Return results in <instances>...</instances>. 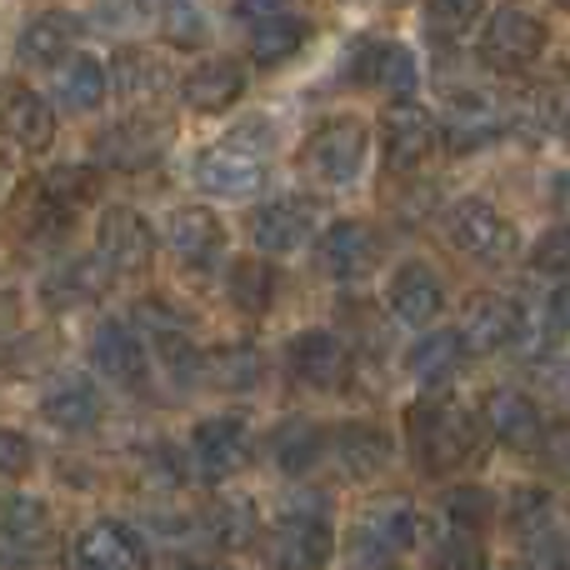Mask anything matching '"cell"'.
I'll list each match as a JSON object with an SVG mask.
<instances>
[{
  "instance_id": "obj_1",
  "label": "cell",
  "mask_w": 570,
  "mask_h": 570,
  "mask_svg": "<svg viewBox=\"0 0 570 570\" xmlns=\"http://www.w3.org/2000/svg\"><path fill=\"white\" fill-rule=\"evenodd\" d=\"M475 435H481V421L455 401H425L411 411V451L431 475L471 461Z\"/></svg>"
},
{
  "instance_id": "obj_2",
  "label": "cell",
  "mask_w": 570,
  "mask_h": 570,
  "mask_svg": "<svg viewBox=\"0 0 570 570\" xmlns=\"http://www.w3.org/2000/svg\"><path fill=\"white\" fill-rule=\"evenodd\" d=\"M365 156H371V130L361 126L355 116H335L325 120L321 130H311L301 150V166L311 170L321 186H351L361 176Z\"/></svg>"
},
{
  "instance_id": "obj_3",
  "label": "cell",
  "mask_w": 570,
  "mask_h": 570,
  "mask_svg": "<svg viewBox=\"0 0 570 570\" xmlns=\"http://www.w3.org/2000/svg\"><path fill=\"white\" fill-rule=\"evenodd\" d=\"M445 230H451V240L465 256L485 261V266H501V261L515 256V230L491 200H475V196L455 200V206L445 210Z\"/></svg>"
},
{
  "instance_id": "obj_4",
  "label": "cell",
  "mask_w": 570,
  "mask_h": 570,
  "mask_svg": "<svg viewBox=\"0 0 570 570\" xmlns=\"http://www.w3.org/2000/svg\"><path fill=\"white\" fill-rule=\"evenodd\" d=\"M415 531H421L415 505L405 501V495H381V501H371L361 511V521H355V551H361L371 566H385L401 551H411Z\"/></svg>"
},
{
  "instance_id": "obj_5",
  "label": "cell",
  "mask_w": 570,
  "mask_h": 570,
  "mask_svg": "<svg viewBox=\"0 0 570 570\" xmlns=\"http://www.w3.org/2000/svg\"><path fill=\"white\" fill-rule=\"evenodd\" d=\"M335 556V531L321 511H291L271 531L266 561L276 570H321Z\"/></svg>"
},
{
  "instance_id": "obj_6",
  "label": "cell",
  "mask_w": 570,
  "mask_h": 570,
  "mask_svg": "<svg viewBox=\"0 0 570 570\" xmlns=\"http://www.w3.org/2000/svg\"><path fill=\"white\" fill-rule=\"evenodd\" d=\"M541 50H546V26L535 16H525V10H495L485 20L481 56L491 70H525Z\"/></svg>"
},
{
  "instance_id": "obj_7",
  "label": "cell",
  "mask_w": 570,
  "mask_h": 570,
  "mask_svg": "<svg viewBox=\"0 0 570 570\" xmlns=\"http://www.w3.org/2000/svg\"><path fill=\"white\" fill-rule=\"evenodd\" d=\"M96 256L106 271H146L150 256H156V230L146 226L140 210L116 206L96 226Z\"/></svg>"
},
{
  "instance_id": "obj_8",
  "label": "cell",
  "mask_w": 570,
  "mask_h": 570,
  "mask_svg": "<svg viewBox=\"0 0 570 570\" xmlns=\"http://www.w3.org/2000/svg\"><path fill=\"white\" fill-rule=\"evenodd\" d=\"M250 461V431L236 415H216V421H200L190 435V465L200 471V481H226L240 465Z\"/></svg>"
},
{
  "instance_id": "obj_9",
  "label": "cell",
  "mask_w": 570,
  "mask_h": 570,
  "mask_svg": "<svg viewBox=\"0 0 570 570\" xmlns=\"http://www.w3.org/2000/svg\"><path fill=\"white\" fill-rule=\"evenodd\" d=\"M196 186L216 200H250L266 186V160L250 156L246 146H216L196 160Z\"/></svg>"
},
{
  "instance_id": "obj_10",
  "label": "cell",
  "mask_w": 570,
  "mask_h": 570,
  "mask_svg": "<svg viewBox=\"0 0 570 570\" xmlns=\"http://www.w3.org/2000/svg\"><path fill=\"white\" fill-rule=\"evenodd\" d=\"M381 146L391 156L395 170H411L441 146V120L425 106H411V100H395L381 116Z\"/></svg>"
},
{
  "instance_id": "obj_11",
  "label": "cell",
  "mask_w": 570,
  "mask_h": 570,
  "mask_svg": "<svg viewBox=\"0 0 570 570\" xmlns=\"http://www.w3.org/2000/svg\"><path fill=\"white\" fill-rule=\"evenodd\" d=\"M150 551L126 521H90L76 535V570H146Z\"/></svg>"
},
{
  "instance_id": "obj_12",
  "label": "cell",
  "mask_w": 570,
  "mask_h": 570,
  "mask_svg": "<svg viewBox=\"0 0 570 570\" xmlns=\"http://www.w3.org/2000/svg\"><path fill=\"white\" fill-rule=\"evenodd\" d=\"M375 261H381V236H375L365 220H335L321 236V246H315V266L335 281L371 276Z\"/></svg>"
},
{
  "instance_id": "obj_13",
  "label": "cell",
  "mask_w": 570,
  "mask_h": 570,
  "mask_svg": "<svg viewBox=\"0 0 570 570\" xmlns=\"http://www.w3.org/2000/svg\"><path fill=\"white\" fill-rule=\"evenodd\" d=\"M315 226H321V206L305 196H285V200H271V206L256 210L250 236H256V246L266 250V256H291V250H301L305 240L315 236Z\"/></svg>"
},
{
  "instance_id": "obj_14",
  "label": "cell",
  "mask_w": 570,
  "mask_h": 570,
  "mask_svg": "<svg viewBox=\"0 0 570 570\" xmlns=\"http://www.w3.org/2000/svg\"><path fill=\"white\" fill-rule=\"evenodd\" d=\"M485 431H491L501 445H511V451H535V445L546 441L541 405H535L525 391L501 385V391L485 395Z\"/></svg>"
},
{
  "instance_id": "obj_15",
  "label": "cell",
  "mask_w": 570,
  "mask_h": 570,
  "mask_svg": "<svg viewBox=\"0 0 570 570\" xmlns=\"http://www.w3.org/2000/svg\"><path fill=\"white\" fill-rule=\"evenodd\" d=\"M291 371L295 381L315 385V391H335L351 375V355L331 331H301L291 341Z\"/></svg>"
},
{
  "instance_id": "obj_16",
  "label": "cell",
  "mask_w": 570,
  "mask_h": 570,
  "mask_svg": "<svg viewBox=\"0 0 570 570\" xmlns=\"http://www.w3.org/2000/svg\"><path fill=\"white\" fill-rule=\"evenodd\" d=\"M50 541V511L36 495H10L6 501V521H0V551L10 566H26L46 551Z\"/></svg>"
},
{
  "instance_id": "obj_17",
  "label": "cell",
  "mask_w": 570,
  "mask_h": 570,
  "mask_svg": "<svg viewBox=\"0 0 570 570\" xmlns=\"http://www.w3.org/2000/svg\"><path fill=\"white\" fill-rule=\"evenodd\" d=\"M96 150L110 170H150L160 160V150H166V130L140 120V116L120 120V126H110L106 136L96 140Z\"/></svg>"
},
{
  "instance_id": "obj_18",
  "label": "cell",
  "mask_w": 570,
  "mask_h": 570,
  "mask_svg": "<svg viewBox=\"0 0 570 570\" xmlns=\"http://www.w3.org/2000/svg\"><path fill=\"white\" fill-rule=\"evenodd\" d=\"M505 130V106L485 90H455L451 106H445V136L455 146H485Z\"/></svg>"
},
{
  "instance_id": "obj_19",
  "label": "cell",
  "mask_w": 570,
  "mask_h": 570,
  "mask_svg": "<svg viewBox=\"0 0 570 570\" xmlns=\"http://www.w3.org/2000/svg\"><path fill=\"white\" fill-rule=\"evenodd\" d=\"M166 246L176 250L186 266H200L206 271L210 261L226 250V230H220V220L210 216V210L200 206H180L176 216L166 220Z\"/></svg>"
},
{
  "instance_id": "obj_20",
  "label": "cell",
  "mask_w": 570,
  "mask_h": 570,
  "mask_svg": "<svg viewBox=\"0 0 570 570\" xmlns=\"http://www.w3.org/2000/svg\"><path fill=\"white\" fill-rule=\"evenodd\" d=\"M391 315L395 321H405V325H431L435 315H441V301H445V291H441V276H435L431 266H421V261H411V266H401L391 276Z\"/></svg>"
},
{
  "instance_id": "obj_21",
  "label": "cell",
  "mask_w": 570,
  "mask_h": 570,
  "mask_svg": "<svg viewBox=\"0 0 570 570\" xmlns=\"http://www.w3.org/2000/svg\"><path fill=\"white\" fill-rule=\"evenodd\" d=\"M40 411L56 431H90L100 421V391L86 375H56L40 395Z\"/></svg>"
},
{
  "instance_id": "obj_22",
  "label": "cell",
  "mask_w": 570,
  "mask_h": 570,
  "mask_svg": "<svg viewBox=\"0 0 570 570\" xmlns=\"http://www.w3.org/2000/svg\"><path fill=\"white\" fill-rule=\"evenodd\" d=\"M515 331H521V311H515L505 295H475V301L465 305L461 335L471 351H481V355L501 351V345L515 341Z\"/></svg>"
},
{
  "instance_id": "obj_23",
  "label": "cell",
  "mask_w": 570,
  "mask_h": 570,
  "mask_svg": "<svg viewBox=\"0 0 570 570\" xmlns=\"http://www.w3.org/2000/svg\"><path fill=\"white\" fill-rule=\"evenodd\" d=\"M240 90H246V70H240L236 60H206V66H196L180 80V100H186L190 110H206V116L236 106Z\"/></svg>"
},
{
  "instance_id": "obj_24",
  "label": "cell",
  "mask_w": 570,
  "mask_h": 570,
  "mask_svg": "<svg viewBox=\"0 0 570 570\" xmlns=\"http://www.w3.org/2000/svg\"><path fill=\"white\" fill-rule=\"evenodd\" d=\"M90 355H96L100 375H110V381H120V385H136L140 375H146V345H140L136 331L120 321L100 325L96 341H90Z\"/></svg>"
},
{
  "instance_id": "obj_25",
  "label": "cell",
  "mask_w": 570,
  "mask_h": 570,
  "mask_svg": "<svg viewBox=\"0 0 570 570\" xmlns=\"http://www.w3.org/2000/svg\"><path fill=\"white\" fill-rule=\"evenodd\" d=\"M70 46H76V16H66V10H46V16H36L16 40V50H20L26 66H60V60L70 56Z\"/></svg>"
},
{
  "instance_id": "obj_26",
  "label": "cell",
  "mask_w": 570,
  "mask_h": 570,
  "mask_svg": "<svg viewBox=\"0 0 570 570\" xmlns=\"http://www.w3.org/2000/svg\"><path fill=\"white\" fill-rule=\"evenodd\" d=\"M106 90H110V70L96 56H86V50L66 56L56 66V100L66 110H96L106 100Z\"/></svg>"
},
{
  "instance_id": "obj_27",
  "label": "cell",
  "mask_w": 570,
  "mask_h": 570,
  "mask_svg": "<svg viewBox=\"0 0 570 570\" xmlns=\"http://www.w3.org/2000/svg\"><path fill=\"white\" fill-rule=\"evenodd\" d=\"M566 325H570V295H541V301L521 305V331H515V345L541 361L546 351L561 345Z\"/></svg>"
},
{
  "instance_id": "obj_28",
  "label": "cell",
  "mask_w": 570,
  "mask_h": 570,
  "mask_svg": "<svg viewBox=\"0 0 570 570\" xmlns=\"http://www.w3.org/2000/svg\"><path fill=\"white\" fill-rule=\"evenodd\" d=\"M465 335L461 331H431V335H421V341L411 345V375L421 385H445L455 371H461V361H465Z\"/></svg>"
},
{
  "instance_id": "obj_29",
  "label": "cell",
  "mask_w": 570,
  "mask_h": 570,
  "mask_svg": "<svg viewBox=\"0 0 570 570\" xmlns=\"http://www.w3.org/2000/svg\"><path fill=\"white\" fill-rule=\"evenodd\" d=\"M6 130L20 150H46L56 140V110L36 96V90L16 86L6 100Z\"/></svg>"
},
{
  "instance_id": "obj_30",
  "label": "cell",
  "mask_w": 570,
  "mask_h": 570,
  "mask_svg": "<svg viewBox=\"0 0 570 570\" xmlns=\"http://www.w3.org/2000/svg\"><path fill=\"white\" fill-rule=\"evenodd\" d=\"M365 66H355L371 86H381L391 100H411L415 86H421V70H415V56L405 46H365L361 50Z\"/></svg>"
},
{
  "instance_id": "obj_31",
  "label": "cell",
  "mask_w": 570,
  "mask_h": 570,
  "mask_svg": "<svg viewBox=\"0 0 570 570\" xmlns=\"http://www.w3.org/2000/svg\"><path fill=\"white\" fill-rule=\"evenodd\" d=\"M331 455L341 461V471L351 475V481H361V475H375L391 461V441H385L375 425H341V431L331 435Z\"/></svg>"
},
{
  "instance_id": "obj_32",
  "label": "cell",
  "mask_w": 570,
  "mask_h": 570,
  "mask_svg": "<svg viewBox=\"0 0 570 570\" xmlns=\"http://www.w3.org/2000/svg\"><path fill=\"white\" fill-rule=\"evenodd\" d=\"M110 86L120 90V100H136V106H146V100H156L160 90H166V66H160L150 50L126 46L116 56V66H110Z\"/></svg>"
},
{
  "instance_id": "obj_33",
  "label": "cell",
  "mask_w": 570,
  "mask_h": 570,
  "mask_svg": "<svg viewBox=\"0 0 570 570\" xmlns=\"http://www.w3.org/2000/svg\"><path fill=\"white\" fill-rule=\"evenodd\" d=\"M206 375L220 391H256L261 375H266V361H261L256 345H220V351L206 355Z\"/></svg>"
},
{
  "instance_id": "obj_34",
  "label": "cell",
  "mask_w": 570,
  "mask_h": 570,
  "mask_svg": "<svg viewBox=\"0 0 570 570\" xmlns=\"http://www.w3.org/2000/svg\"><path fill=\"white\" fill-rule=\"evenodd\" d=\"M206 525H210V541L216 546H226V551H246V546L261 535V511H256V501L236 495V501H220Z\"/></svg>"
},
{
  "instance_id": "obj_35",
  "label": "cell",
  "mask_w": 570,
  "mask_h": 570,
  "mask_svg": "<svg viewBox=\"0 0 570 570\" xmlns=\"http://www.w3.org/2000/svg\"><path fill=\"white\" fill-rule=\"evenodd\" d=\"M230 301L246 315H266L276 301V266L271 261H236L230 271Z\"/></svg>"
},
{
  "instance_id": "obj_36",
  "label": "cell",
  "mask_w": 570,
  "mask_h": 570,
  "mask_svg": "<svg viewBox=\"0 0 570 570\" xmlns=\"http://www.w3.org/2000/svg\"><path fill=\"white\" fill-rule=\"evenodd\" d=\"M301 46H305V20L301 16H281V20H261V26H250V56H256L261 66H281V60H291Z\"/></svg>"
},
{
  "instance_id": "obj_37",
  "label": "cell",
  "mask_w": 570,
  "mask_h": 570,
  "mask_svg": "<svg viewBox=\"0 0 570 570\" xmlns=\"http://www.w3.org/2000/svg\"><path fill=\"white\" fill-rule=\"evenodd\" d=\"M321 451H325V435L315 431L311 421H285L281 431H276V441H271V455H276V465L281 471H311L315 461H321Z\"/></svg>"
},
{
  "instance_id": "obj_38",
  "label": "cell",
  "mask_w": 570,
  "mask_h": 570,
  "mask_svg": "<svg viewBox=\"0 0 570 570\" xmlns=\"http://www.w3.org/2000/svg\"><path fill=\"white\" fill-rule=\"evenodd\" d=\"M481 20H485V0H425V26L441 40L471 36Z\"/></svg>"
},
{
  "instance_id": "obj_39",
  "label": "cell",
  "mask_w": 570,
  "mask_h": 570,
  "mask_svg": "<svg viewBox=\"0 0 570 570\" xmlns=\"http://www.w3.org/2000/svg\"><path fill=\"white\" fill-rule=\"evenodd\" d=\"M40 190H46V196L56 200L60 210H80V206H86V200H96L100 180H96V170H80V166H56V170H46V176H40Z\"/></svg>"
},
{
  "instance_id": "obj_40",
  "label": "cell",
  "mask_w": 570,
  "mask_h": 570,
  "mask_svg": "<svg viewBox=\"0 0 570 570\" xmlns=\"http://www.w3.org/2000/svg\"><path fill=\"white\" fill-rule=\"evenodd\" d=\"M556 521V505L546 491H515L511 501V531L521 535V541H541L546 531H551Z\"/></svg>"
},
{
  "instance_id": "obj_41",
  "label": "cell",
  "mask_w": 570,
  "mask_h": 570,
  "mask_svg": "<svg viewBox=\"0 0 570 570\" xmlns=\"http://www.w3.org/2000/svg\"><path fill=\"white\" fill-rule=\"evenodd\" d=\"M445 521H451L455 531L481 535V525L491 521V495H485L481 485H455V491L445 495Z\"/></svg>"
},
{
  "instance_id": "obj_42",
  "label": "cell",
  "mask_w": 570,
  "mask_h": 570,
  "mask_svg": "<svg viewBox=\"0 0 570 570\" xmlns=\"http://www.w3.org/2000/svg\"><path fill=\"white\" fill-rule=\"evenodd\" d=\"M100 291V271H80V266H66V271H56V276L46 281V301L50 305H60V311H66V305H86L90 295Z\"/></svg>"
},
{
  "instance_id": "obj_43",
  "label": "cell",
  "mask_w": 570,
  "mask_h": 570,
  "mask_svg": "<svg viewBox=\"0 0 570 570\" xmlns=\"http://www.w3.org/2000/svg\"><path fill=\"white\" fill-rule=\"evenodd\" d=\"M431 570H485V551L475 541V531H455L451 525V535L435 546Z\"/></svg>"
},
{
  "instance_id": "obj_44",
  "label": "cell",
  "mask_w": 570,
  "mask_h": 570,
  "mask_svg": "<svg viewBox=\"0 0 570 570\" xmlns=\"http://www.w3.org/2000/svg\"><path fill=\"white\" fill-rule=\"evenodd\" d=\"M531 261H535V271H546V276H570V220H561L556 230H546V236L535 240Z\"/></svg>"
},
{
  "instance_id": "obj_45",
  "label": "cell",
  "mask_w": 570,
  "mask_h": 570,
  "mask_svg": "<svg viewBox=\"0 0 570 570\" xmlns=\"http://www.w3.org/2000/svg\"><path fill=\"white\" fill-rule=\"evenodd\" d=\"M236 16L246 20V26H261V20L301 16V0H236Z\"/></svg>"
},
{
  "instance_id": "obj_46",
  "label": "cell",
  "mask_w": 570,
  "mask_h": 570,
  "mask_svg": "<svg viewBox=\"0 0 570 570\" xmlns=\"http://www.w3.org/2000/svg\"><path fill=\"white\" fill-rule=\"evenodd\" d=\"M166 36L176 40V46H200V40H206V16H196V10H170Z\"/></svg>"
},
{
  "instance_id": "obj_47",
  "label": "cell",
  "mask_w": 570,
  "mask_h": 570,
  "mask_svg": "<svg viewBox=\"0 0 570 570\" xmlns=\"http://www.w3.org/2000/svg\"><path fill=\"white\" fill-rule=\"evenodd\" d=\"M541 455H546V465H551L556 475H570V421H561L556 431H546Z\"/></svg>"
},
{
  "instance_id": "obj_48",
  "label": "cell",
  "mask_w": 570,
  "mask_h": 570,
  "mask_svg": "<svg viewBox=\"0 0 570 570\" xmlns=\"http://www.w3.org/2000/svg\"><path fill=\"white\" fill-rule=\"evenodd\" d=\"M26 465H30V441L20 431H6V435H0V471H6V475H26Z\"/></svg>"
},
{
  "instance_id": "obj_49",
  "label": "cell",
  "mask_w": 570,
  "mask_h": 570,
  "mask_svg": "<svg viewBox=\"0 0 570 570\" xmlns=\"http://www.w3.org/2000/svg\"><path fill=\"white\" fill-rule=\"evenodd\" d=\"M180 6H186V0H136L140 16H160V20H166L170 10H180Z\"/></svg>"
},
{
  "instance_id": "obj_50",
  "label": "cell",
  "mask_w": 570,
  "mask_h": 570,
  "mask_svg": "<svg viewBox=\"0 0 570 570\" xmlns=\"http://www.w3.org/2000/svg\"><path fill=\"white\" fill-rule=\"evenodd\" d=\"M556 210L570 220V176H556Z\"/></svg>"
},
{
  "instance_id": "obj_51",
  "label": "cell",
  "mask_w": 570,
  "mask_h": 570,
  "mask_svg": "<svg viewBox=\"0 0 570 570\" xmlns=\"http://www.w3.org/2000/svg\"><path fill=\"white\" fill-rule=\"evenodd\" d=\"M190 570H230V566H190Z\"/></svg>"
},
{
  "instance_id": "obj_52",
  "label": "cell",
  "mask_w": 570,
  "mask_h": 570,
  "mask_svg": "<svg viewBox=\"0 0 570 570\" xmlns=\"http://www.w3.org/2000/svg\"><path fill=\"white\" fill-rule=\"evenodd\" d=\"M556 6H561V10H570V0H556Z\"/></svg>"
},
{
  "instance_id": "obj_53",
  "label": "cell",
  "mask_w": 570,
  "mask_h": 570,
  "mask_svg": "<svg viewBox=\"0 0 570 570\" xmlns=\"http://www.w3.org/2000/svg\"><path fill=\"white\" fill-rule=\"evenodd\" d=\"M375 570H395V566H391V561H385V566H375Z\"/></svg>"
},
{
  "instance_id": "obj_54",
  "label": "cell",
  "mask_w": 570,
  "mask_h": 570,
  "mask_svg": "<svg viewBox=\"0 0 570 570\" xmlns=\"http://www.w3.org/2000/svg\"><path fill=\"white\" fill-rule=\"evenodd\" d=\"M566 140H570V116H566Z\"/></svg>"
},
{
  "instance_id": "obj_55",
  "label": "cell",
  "mask_w": 570,
  "mask_h": 570,
  "mask_svg": "<svg viewBox=\"0 0 570 570\" xmlns=\"http://www.w3.org/2000/svg\"><path fill=\"white\" fill-rule=\"evenodd\" d=\"M505 570H521V566H505Z\"/></svg>"
}]
</instances>
